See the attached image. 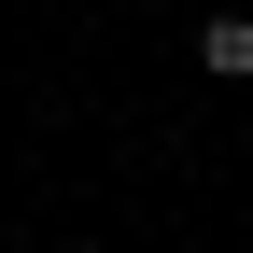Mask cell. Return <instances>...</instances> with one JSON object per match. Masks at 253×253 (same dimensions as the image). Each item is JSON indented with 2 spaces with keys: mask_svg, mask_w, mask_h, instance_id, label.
Wrapping results in <instances>:
<instances>
[{
  "mask_svg": "<svg viewBox=\"0 0 253 253\" xmlns=\"http://www.w3.org/2000/svg\"><path fill=\"white\" fill-rule=\"evenodd\" d=\"M197 71H225V84H253V14H211V28H197Z\"/></svg>",
  "mask_w": 253,
  "mask_h": 253,
  "instance_id": "cell-1",
  "label": "cell"
}]
</instances>
